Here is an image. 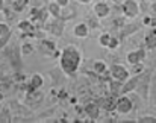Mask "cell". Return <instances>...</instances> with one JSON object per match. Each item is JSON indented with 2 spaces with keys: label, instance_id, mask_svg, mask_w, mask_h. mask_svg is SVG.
<instances>
[{
  "label": "cell",
  "instance_id": "1",
  "mask_svg": "<svg viewBox=\"0 0 156 123\" xmlns=\"http://www.w3.org/2000/svg\"><path fill=\"white\" fill-rule=\"evenodd\" d=\"M59 64L67 76H74L82 64V52L76 46H67L59 53Z\"/></svg>",
  "mask_w": 156,
  "mask_h": 123
},
{
  "label": "cell",
  "instance_id": "2",
  "mask_svg": "<svg viewBox=\"0 0 156 123\" xmlns=\"http://www.w3.org/2000/svg\"><path fill=\"white\" fill-rule=\"evenodd\" d=\"M150 79H152V71H150V70H146V68H144V71H143V73H140V78H138V84H136V88H135V90H138L140 96H141V97H143L144 100H147V99H149Z\"/></svg>",
  "mask_w": 156,
  "mask_h": 123
},
{
  "label": "cell",
  "instance_id": "3",
  "mask_svg": "<svg viewBox=\"0 0 156 123\" xmlns=\"http://www.w3.org/2000/svg\"><path fill=\"white\" fill-rule=\"evenodd\" d=\"M115 110L120 114H129L133 110V102L130 97H127L126 94H120L115 100Z\"/></svg>",
  "mask_w": 156,
  "mask_h": 123
},
{
  "label": "cell",
  "instance_id": "4",
  "mask_svg": "<svg viewBox=\"0 0 156 123\" xmlns=\"http://www.w3.org/2000/svg\"><path fill=\"white\" fill-rule=\"evenodd\" d=\"M109 71V76L111 79H115V81H120V82H124L127 78H129V70L121 65V64H114L111 65V68L108 70Z\"/></svg>",
  "mask_w": 156,
  "mask_h": 123
},
{
  "label": "cell",
  "instance_id": "5",
  "mask_svg": "<svg viewBox=\"0 0 156 123\" xmlns=\"http://www.w3.org/2000/svg\"><path fill=\"white\" fill-rule=\"evenodd\" d=\"M121 11L127 18H136L140 14V5L135 0H124L121 5Z\"/></svg>",
  "mask_w": 156,
  "mask_h": 123
},
{
  "label": "cell",
  "instance_id": "6",
  "mask_svg": "<svg viewBox=\"0 0 156 123\" xmlns=\"http://www.w3.org/2000/svg\"><path fill=\"white\" fill-rule=\"evenodd\" d=\"M40 49H41L43 53L50 55V56H59V53H61V52L56 50V44L53 41H50V40H47L46 37L40 40Z\"/></svg>",
  "mask_w": 156,
  "mask_h": 123
},
{
  "label": "cell",
  "instance_id": "7",
  "mask_svg": "<svg viewBox=\"0 0 156 123\" xmlns=\"http://www.w3.org/2000/svg\"><path fill=\"white\" fill-rule=\"evenodd\" d=\"M43 99H44V94L40 91V88L38 90H27L26 91V103L27 105L37 107V105H40L43 102Z\"/></svg>",
  "mask_w": 156,
  "mask_h": 123
},
{
  "label": "cell",
  "instance_id": "8",
  "mask_svg": "<svg viewBox=\"0 0 156 123\" xmlns=\"http://www.w3.org/2000/svg\"><path fill=\"white\" fill-rule=\"evenodd\" d=\"M83 113H85V116H87L88 119L97 120V119L100 117V107L97 105L96 100H91V102H88V103L83 107Z\"/></svg>",
  "mask_w": 156,
  "mask_h": 123
},
{
  "label": "cell",
  "instance_id": "9",
  "mask_svg": "<svg viewBox=\"0 0 156 123\" xmlns=\"http://www.w3.org/2000/svg\"><path fill=\"white\" fill-rule=\"evenodd\" d=\"M115 100H117L115 96L108 94V96H105V97H99L96 102H97V105H99L102 110L108 111V113H111V111L115 110Z\"/></svg>",
  "mask_w": 156,
  "mask_h": 123
},
{
  "label": "cell",
  "instance_id": "10",
  "mask_svg": "<svg viewBox=\"0 0 156 123\" xmlns=\"http://www.w3.org/2000/svg\"><path fill=\"white\" fill-rule=\"evenodd\" d=\"M138 78L140 74H133L130 78H127L123 84H121V90H120V94H129L132 91H135L136 88V84H138Z\"/></svg>",
  "mask_w": 156,
  "mask_h": 123
},
{
  "label": "cell",
  "instance_id": "11",
  "mask_svg": "<svg viewBox=\"0 0 156 123\" xmlns=\"http://www.w3.org/2000/svg\"><path fill=\"white\" fill-rule=\"evenodd\" d=\"M64 26H65V21L61 20V18L58 17V18H55L53 21H50V23L47 24V31L58 38V37L62 35V32H64Z\"/></svg>",
  "mask_w": 156,
  "mask_h": 123
},
{
  "label": "cell",
  "instance_id": "12",
  "mask_svg": "<svg viewBox=\"0 0 156 123\" xmlns=\"http://www.w3.org/2000/svg\"><path fill=\"white\" fill-rule=\"evenodd\" d=\"M144 58H146V49L144 47H141L138 50H132V52H129L126 55V61H127V64H130V65H133L136 62H143Z\"/></svg>",
  "mask_w": 156,
  "mask_h": 123
},
{
  "label": "cell",
  "instance_id": "13",
  "mask_svg": "<svg viewBox=\"0 0 156 123\" xmlns=\"http://www.w3.org/2000/svg\"><path fill=\"white\" fill-rule=\"evenodd\" d=\"M141 26H143V23H126L124 26L120 27V35H118V38H126L127 35L135 34Z\"/></svg>",
  "mask_w": 156,
  "mask_h": 123
},
{
  "label": "cell",
  "instance_id": "14",
  "mask_svg": "<svg viewBox=\"0 0 156 123\" xmlns=\"http://www.w3.org/2000/svg\"><path fill=\"white\" fill-rule=\"evenodd\" d=\"M94 14L99 17V18H106L109 14H111V6L106 3V2H97L94 5Z\"/></svg>",
  "mask_w": 156,
  "mask_h": 123
},
{
  "label": "cell",
  "instance_id": "15",
  "mask_svg": "<svg viewBox=\"0 0 156 123\" xmlns=\"http://www.w3.org/2000/svg\"><path fill=\"white\" fill-rule=\"evenodd\" d=\"M43 85H44V79H43V76H41L40 73H35V74H32L30 79H29L27 90H38V88H41ZM27 90H26V91H27Z\"/></svg>",
  "mask_w": 156,
  "mask_h": 123
},
{
  "label": "cell",
  "instance_id": "16",
  "mask_svg": "<svg viewBox=\"0 0 156 123\" xmlns=\"http://www.w3.org/2000/svg\"><path fill=\"white\" fill-rule=\"evenodd\" d=\"M144 44L149 50H153L156 49V27H153L152 31H149L146 34V38H144Z\"/></svg>",
  "mask_w": 156,
  "mask_h": 123
},
{
  "label": "cell",
  "instance_id": "17",
  "mask_svg": "<svg viewBox=\"0 0 156 123\" xmlns=\"http://www.w3.org/2000/svg\"><path fill=\"white\" fill-rule=\"evenodd\" d=\"M73 34H74L77 38H87L88 34H90V26H88L87 23H79V24L74 26Z\"/></svg>",
  "mask_w": 156,
  "mask_h": 123
},
{
  "label": "cell",
  "instance_id": "18",
  "mask_svg": "<svg viewBox=\"0 0 156 123\" xmlns=\"http://www.w3.org/2000/svg\"><path fill=\"white\" fill-rule=\"evenodd\" d=\"M121 84L120 81H115V79H109V94L118 97L120 96V90H121Z\"/></svg>",
  "mask_w": 156,
  "mask_h": 123
},
{
  "label": "cell",
  "instance_id": "19",
  "mask_svg": "<svg viewBox=\"0 0 156 123\" xmlns=\"http://www.w3.org/2000/svg\"><path fill=\"white\" fill-rule=\"evenodd\" d=\"M76 15V12H74V9L73 8H70V5L68 6H64V8H61V14H59V18L61 20H70V18H73Z\"/></svg>",
  "mask_w": 156,
  "mask_h": 123
},
{
  "label": "cell",
  "instance_id": "20",
  "mask_svg": "<svg viewBox=\"0 0 156 123\" xmlns=\"http://www.w3.org/2000/svg\"><path fill=\"white\" fill-rule=\"evenodd\" d=\"M9 56H11V61H12V65L15 67V70L18 71L21 68V60H20V53L17 52L15 47H12V50L9 52Z\"/></svg>",
  "mask_w": 156,
  "mask_h": 123
},
{
  "label": "cell",
  "instance_id": "21",
  "mask_svg": "<svg viewBox=\"0 0 156 123\" xmlns=\"http://www.w3.org/2000/svg\"><path fill=\"white\" fill-rule=\"evenodd\" d=\"M29 2H30V0H14V2H12V11L17 12V14L23 12L24 8L29 5Z\"/></svg>",
  "mask_w": 156,
  "mask_h": 123
},
{
  "label": "cell",
  "instance_id": "22",
  "mask_svg": "<svg viewBox=\"0 0 156 123\" xmlns=\"http://www.w3.org/2000/svg\"><path fill=\"white\" fill-rule=\"evenodd\" d=\"M93 71L96 73V74H103L105 71H108V65H106V62L105 61H94L93 62Z\"/></svg>",
  "mask_w": 156,
  "mask_h": 123
},
{
  "label": "cell",
  "instance_id": "23",
  "mask_svg": "<svg viewBox=\"0 0 156 123\" xmlns=\"http://www.w3.org/2000/svg\"><path fill=\"white\" fill-rule=\"evenodd\" d=\"M47 11H49V14L52 15L53 18H58L59 14H61V6H59L55 0H52V2L47 5Z\"/></svg>",
  "mask_w": 156,
  "mask_h": 123
},
{
  "label": "cell",
  "instance_id": "24",
  "mask_svg": "<svg viewBox=\"0 0 156 123\" xmlns=\"http://www.w3.org/2000/svg\"><path fill=\"white\" fill-rule=\"evenodd\" d=\"M18 29L21 32H34L35 31V26H34V23L30 20H21L18 23Z\"/></svg>",
  "mask_w": 156,
  "mask_h": 123
},
{
  "label": "cell",
  "instance_id": "25",
  "mask_svg": "<svg viewBox=\"0 0 156 123\" xmlns=\"http://www.w3.org/2000/svg\"><path fill=\"white\" fill-rule=\"evenodd\" d=\"M32 52H34V44H32V43H24V44L21 46V49H20V53L24 55V56L30 55Z\"/></svg>",
  "mask_w": 156,
  "mask_h": 123
},
{
  "label": "cell",
  "instance_id": "26",
  "mask_svg": "<svg viewBox=\"0 0 156 123\" xmlns=\"http://www.w3.org/2000/svg\"><path fill=\"white\" fill-rule=\"evenodd\" d=\"M109 40H111V34L105 32V34H102V35H100V38H99V44H100L102 47H108Z\"/></svg>",
  "mask_w": 156,
  "mask_h": 123
},
{
  "label": "cell",
  "instance_id": "27",
  "mask_svg": "<svg viewBox=\"0 0 156 123\" xmlns=\"http://www.w3.org/2000/svg\"><path fill=\"white\" fill-rule=\"evenodd\" d=\"M118 44H120V38H118V37H112V35H111V40H109V43H108V49L115 50V49L118 47Z\"/></svg>",
  "mask_w": 156,
  "mask_h": 123
},
{
  "label": "cell",
  "instance_id": "28",
  "mask_svg": "<svg viewBox=\"0 0 156 123\" xmlns=\"http://www.w3.org/2000/svg\"><path fill=\"white\" fill-rule=\"evenodd\" d=\"M143 71H144V65H143V62H136V64L132 65V70H130L129 73H132V74H140V73H143Z\"/></svg>",
  "mask_w": 156,
  "mask_h": 123
},
{
  "label": "cell",
  "instance_id": "29",
  "mask_svg": "<svg viewBox=\"0 0 156 123\" xmlns=\"http://www.w3.org/2000/svg\"><path fill=\"white\" fill-rule=\"evenodd\" d=\"M6 34H11V27H9V24L8 23H0V37H3V35H6Z\"/></svg>",
  "mask_w": 156,
  "mask_h": 123
},
{
  "label": "cell",
  "instance_id": "30",
  "mask_svg": "<svg viewBox=\"0 0 156 123\" xmlns=\"http://www.w3.org/2000/svg\"><path fill=\"white\" fill-rule=\"evenodd\" d=\"M138 122L140 123H156V117H153V116H141L138 119Z\"/></svg>",
  "mask_w": 156,
  "mask_h": 123
},
{
  "label": "cell",
  "instance_id": "31",
  "mask_svg": "<svg viewBox=\"0 0 156 123\" xmlns=\"http://www.w3.org/2000/svg\"><path fill=\"white\" fill-rule=\"evenodd\" d=\"M0 122H11V116H9V110L5 108L3 113L0 114Z\"/></svg>",
  "mask_w": 156,
  "mask_h": 123
},
{
  "label": "cell",
  "instance_id": "32",
  "mask_svg": "<svg viewBox=\"0 0 156 123\" xmlns=\"http://www.w3.org/2000/svg\"><path fill=\"white\" fill-rule=\"evenodd\" d=\"M9 38H11V34H6V35L0 37V50H2L5 46H8V41H9Z\"/></svg>",
  "mask_w": 156,
  "mask_h": 123
},
{
  "label": "cell",
  "instance_id": "33",
  "mask_svg": "<svg viewBox=\"0 0 156 123\" xmlns=\"http://www.w3.org/2000/svg\"><path fill=\"white\" fill-rule=\"evenodd\" d=\"M14 81H17V82H21V84H23V81H24V74H23V73H20V71H17V73H15V76H14Z\"/></svg>",
  "mask_w": 156,
  "mask_h": 123
},
{
  "label": "cell",
  "instance_id": "34",
  "mask_svg": "<svg viewBox=\"0 0 156 123\" xmlns=\"http://www.w3.org/2000/svg\"><path fill=\"white\" fill-rule=\"evenodd\" d=\"M55 2H56L61 8H64V6H68V5H70V0H55Z\"/></svg>",
  "mask_w": 156,
  "mask_h": 123
},
{
  "label": "cell",
  "instance_id": "35",
  "mask_svg": "<svg viewBox=\"0 0 156 123\" xmlns=\"http://www.w3.org/2000/svg\"><path fill=\"white\" fill-rule=\"evenodd\" d=\"M143 24H152V15H146L144 18H143Z\"/></svg>",
  "mask_w": 156,
  "mask_h": 123
},
{
  "label": "cell",
  "instance_id": "36",
  "mask_svg": "<svg viewBox=\"0 0 156 123\" xmlns=\"http://www.w3.org/2000/svg\"><path fill=\"white\" fill-rule=\"evenodd\" d=\"M90 26H91V27H99V24H97V21H93V20L90 21Z\"/></svg>",
  "mask_w": 156,
  "mask_h": 123
},
{
  "label": "cell",
  "instance_id": "37",
  "mask_svg": "<svg viewBox=\"0 0 156 123\" xmlns=\"http://www.w3.org/2000/svg\"><path fill=\"white\" fill-rule=\"evenodd\" d=\"M5 8V0H0V11Z\"/></svg>",
  "mask_w": 156,
  "mask_h": 123
},
{
  "label": "cell",
  "instance_id": "38",
  "mask_svg": "<svg viewBox=\"0 0 156 123\" xmlns=\"http://www.w3.org/2000/svg\"><path fill=\"white\" fill-rule=\"evenodd\" d=\"M77 2H80V3H91L93 0H77Z\"/></svg>",
  "mask_w": 156,
  "mask_h": 123
},
{
  "label": "cell",
  "instance_id": "39",
  "mask_svg": "<svg viewBox=\"0 0 156 123\" xmlns=\"http://www.w3.org/2000/svg\"><path fill=\"white\" fill-rule=\"evenodd\" d=\"M141 2H144V3H155L156 0H141Z\"/></svg>",
  "mask_w": 156,
  "mask_h": 123
},
{
  "label": "cell",
  "instance_id": "40",
  "mask_svg": "<svg viewBox=\"0 0 156 123\" xmlns=\"http://www.w3.org/2000/svg\"><path fill=\"white\" fill-rule=\"evenodd\" d=\"M3 100V94H2V91H0V102Z\"/></svg>",
  "mask_w": 156,
  "mask_h": 123
},
{
  "label": "cell",
  "instance_id": "41",
  "mask_svg": "<svg viewBox=\"0 0 156 123\" xmlns=\"http://www.w3.org/2000/svg\"><path fill=\"white\" fill-rule=\"evenodd\" d=\"M114 2H115V0H114Z\"/></svg>",
  "mask_w": 156,
  "mask_h": 123
},
{
  "label": "cell",
  "instance_id": "42",
  "mask_svg": "<svg viewBox=\"0 0 156 123\" xmlns=\"http://www.w3.org/2000/svg\"><path fill=\"white\" fill-rule=\"evenodd\" d=\"M50 2H52V0H50Z\"/></svg>",
  "mask_w": 156,
  "mask_h": 123
}]
</instances>
